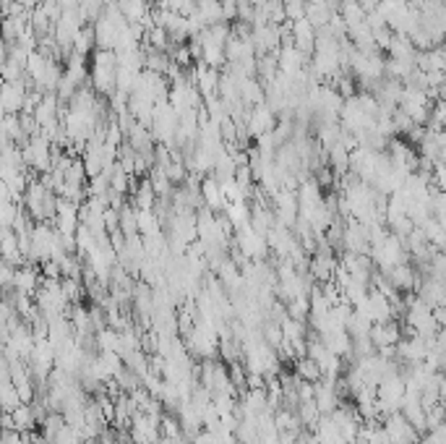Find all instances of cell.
<instances>
[{
    "instance_id": "obj_34",
    "label": "cell",
    "mask_w": 446,
    "mask_h": 444,
    "mask_svg": "<svg viewBox=\"0 0 446 444\" xmlns=\"http://www.w3.org/2000/svg\"><path fill=\"white\" fill-rule=\"evenodd\" d=\"M222 19L225 24L238 19V0H222Z\"/></svg>"
},
{
    "instance_id": "obj_6",
    "label": "cell",
    "mask_w": 446,
    "mask_h": 444,
    "mask_svg": "<svg viewBox=\"0 0 446 444\" xmlns=\"http://www.w3.org/2000/svg\"><path fill=\"white\" fill-rule=\"evenodd\" d=\"M235 243H238V248H240L245 261H261L266 253H269V241H266V236H261L258 230L250 228V222L235 230Z\"/></svg>"
},
{
    "instance_id": "obj_33",
    "label": "cell",
    "mask_w": 446,
    "mask_h": 444,
    "mask_svg": "<svg viewBox=\"0 0 446 444\" xmlns=\"http://www.w3.org/2000/svg\"><path fill=\"white\" fill-rule=\"evenodd\" d=\"M285 16H288V21L305 19V0H285Z\"/></svg>"
},
{
    "instance_id": "obj_8",
    "label": "cell",
    "mask_w": 446,
    "mask_h": 444,
    "mask_svg": "<svg viewBox=\"0 0 446 444\" xmlns=\"http://www.w3.org/2000/svg\"><path fill=\"white\" fill-rule=\"evenodd\" d=\"M431 94L425 92V89H417V86H405V92H402V102H400V110L412 118L415 123H425L428 121V115H431Z\"/></svg>"
},
{
    "instance_id": "obj_9",
    "label": "cell",
    "mask_w": 446,
    "mask_h": 444,
    "mask_svg": "<svg viewBox=\"0 0 446 444\" xmlns=\"http://www.w3.org/2000/svg\"><path fill=\"white\" fill-rule=\"evenodd\" d=\"M384 431L386 437L392 439V444H417L420 442V431L405 418V413H392L384 418Z\"/></svg>"
},
{
    "instance_id": "obj_30",
    "label": "cell",
    "mask_w": 446,
    "mask_h": 444,
    "mask_svg": "<svg viewBox=\"0 0 446 444\" xmlns=\"http://www.w3.org/2000/svg\"><path fill=\"white\" fill-rule=\"evenodd\" d=\"M288 316L295 322H305L310 319V298H295L288 303Z\"/></svg>"
},
{
    "instance_id": "obj_10",
    "label": "cell",
    "mask_w": 446,
    "mask_h": 444,
    "mask_svg": "<svg viewBox=\"0 0 446 444\" xmlns=\"http://www.w3.org/2000/svg\"><path fill=\"white\" fill-rule=\"evenodd\" d=\"M342 246L348 253H371V230L368 225L358 220L345 222V230H342Z\"/></svg>"
},
{
    "instance_id": "obj_22",
    "label": "cell",
    "mask_w": 446,
    "mask_h": 444,
    "mask_svg": "<svg viewBox=\"0 0 446 444\" xmlns=\"http://www.w3.org/2000/svg\"><path fill=\"white\" fill-rule=\"evenodd\" d=\"M220 74H217V69H209V66H198L196 69V76H193V84H196V89L201 92V97L204 100H209V97H217L220 94Z\"/></svg>"
},
{
    "instance_id": "obj_32",
    "label": "cell",
    "mask_w": 446,
    "mask_h": 444,
    "mask_svg": "<svg viewBox=\"0 0 446 444\" xmlns=\"http://www.w3.org/2000/svg\"><path fill=\"white\" fill-rule=\"evenodd\" d=\"M63 291L71 298V303H78L83 296V285L78 283V277H63Z\"/></svg>"
},
{
    "instance_id": "obj_21",
    "label": "cell",
    "mask_w": 446,
    "mask_h": 444,
    "mask_svg": "<svg viewBox=\"0 0 446 444\" xmlns=\"http://www.w3.org/2000/svg\"><path fill=\"white\" fill-rule=\"evenodd\" d=\"M277 58H280V74L298 76V74H303V66H305V58H308V55L300 53L295 45H282Z\"/></svg>"
},
{
    "instance_id": "obj_24",
    "label": "cell",
    "mask_w": 446,
    "mask_h": 444,
    "mask_svg": "<svg viewBox=\"0 0 446 444\" xmlns=\"http://www.w3.org/2000/svg\"><path fill=\"white\" fill-rule=\"evenodd\" d=\"M201 196H204V201H206V209H212V212H220V209L227 207L222 183L214 176L212 178L206 176L204 181H201Z\"/></svg>"
},
{
    "instance_id": "obj_16",
    "label": "cell",
    "mask_w": 446,
    "mask_h": 444,
    "mask_svg": "<svg viewBox=\"0 0 446 444\" xmlns=\"http://www.w3.org/2000/svg\"><path fill=\"white\" fill-rule=\"evenodd\" d=\"M316 39H318V29L308 19L293 21V45H295L300 53H305V55L316 53Z\"/></svg>"
},
{
    "instance_id": "obj_37",
    "label": "cell",
    "mask_w": 446,
    "mask_h": 444,
    "mask_svg": "<svg viewBox=\"0 0 446 444\" xmlns=\"http://www.w3.org/2000/svg\"><path fill=\"white\" fill-rule=\"evenodd\" d=\"M417 444H428V442H425V439H423V437H420V442H417Z\"/></svg>"
},
{
    "instance_id": "obj_12",
    "label": "cell",
    "mask_w": 446,
    "mask_h": 444,
    "mask_svg": "<svg viewBox=\"0 0 446 444\" xmlns=\"http://www.w3.org/2000/svg\"><path fill=\"white\" fill-rule=\"evenodd\" d=\"M355 311H363L368 319H371L373 324H384V322H392V316L397 314L394 311V306H392V301L386 298L384 293L381 291H376L373 288L371 293H368V298L360 303V306L355 308Z\"/></svg>"
},
{
    "instance_id": "obj_19",
    "label": "cell",
    "mask_w": 446,
    "mask_h": 444,
    "mask_svg": "<svg viewBox=\"0 0 446 444\" xmlns=\"http://www.w3.org/2000/svg\"><path fill=\"white\" fill-rule=\"evenodd\" d=\"M26 97H29V92L24 89V81H6L3 84V110H6V115L21 113L24 105H26Z\"/></svg>"
},
{
    "instance_id": "obj_14",
    "label": "cell",
    "mask_w": 446,
    "mask_h": 444,
    "mask_svg": "<svg viewBox=\"0 0 446 444\" xmlns=\"http://www.w3.org/2000/svg\"><path fill=\"white\" fill-rule=\"evenodd\" d=\"M245 131H248V136L253 138H261L264 133H272L274 131V110L261 102L256 108L248 113V121H245Z\"/></svg>"
},
{
    "instance_id": "obj_27",
    "label": "cell",
    "mask_w": 446,
    "mask_h": 444,
    "mask_svg": "<svg viewBox=\"0 0 446 444\" xmlns=\"http://www.w3.org/2000/svg\"><path fill=\"white\" fill-rule=\"evenodd\" d=\"M157 191H154V186H151L149 178H144L141 183L136 186V193H133V207L136 209H154L157 207Z\"/></svg>"
},
{
    "instance_id": "obj_20",
    "label": "cell",
    "mask_w": 446,
    "mask_h": 444,
    "mask_svg": "<svg viewBox=\"0 0 446 444\" xmlns=\"http://www.w3.org/2000/svg\"><path fill=\"white\" fill-rule=\"evenodd\" d=\"M402 340V332L397 327V322H384V324H373L371 330V343L376 350H384V348H397Z\"/></svg>"
},
{
    "instance_id": "obj_13",
    "label": "cell",
    "mask_w": 446,
    "mask_h": 444,
    "mask_svg": "<svg viewBox=\"0 0 446 444\" xmlns=\"http://www.w3.org/2000/svg\"><path fill=\"white\" fill-rule=\"evenodd\" d=\"M337 269H340V261L334 259V253L326 248V246H321L316 253H313V259L308 261V272L310 277L316 280V283H332L334 277H337Z\"/></svg>"
},
{
    "instance_id": "obj_36",
    "label": "cell",
    "mask_w": 446,
    "mask_h": 444,
    "mask_svg": "<svg viewBox=\"0 0 446 444\" xmlns=\"http://www.w3.org/2000/svg\"><path fill=\"white\" fill-rule=\"evenodd\" d=\"M439 395H441V403L446 405V374H444V379H441V390H439Z\"/></svg>"
},
{
    "instance_id": "obj_18",
    "label": "cell",
    "mask_w": 446,
    "mask_h": 444,
    "mask_svg": "<svg viewBox=\"0 0 446 444\" xmlns=\"http://www.w3.org/2000/svg\"><path fill=\"white\" fill-rule=\"evenodd\" d=\"M381 275H384L386 280H389V283H392L400 293L415 291L417 285H420V280H417V275H415V269L410 267L407 261H405V264H397V267H392V269H386V272H381Z\"/></svg>"
},
{
    "instance_id": "obj_7",
    "label": "cell",
    "mask_w": 446,
    "mask_h": 444,
    "mask_svg": "<svg viewBox=\"0 0 446 444\" xmlns=\"http://www.w3.org/2000/svg\"><path fill=\"white\" fill-rule=\"evenodd\" d=\"M131 442L133 444H159L162 442V418L138 410L131 421Z\"/></svg>"
},
{
    "instance_id": "obj_1",
    "label": "cell",
    "mask_w": 446,
    "mask_h": 444,
    "mask_svg": "<svg viewBox=\"0 0 446 444\" xmlns=\"http://www.w3.org/2000/svg\"><path fill=\"white\" fill-rule=\"evenodd\" d=\"M58 201H61V196L45 181H31L26 193H24V207H26L31 220L37 222H53L58 215Z\"/></svg>"
},
{
    "instance_id": "obj_28",
    "label": "cell",
    "mask_w": 446,
    "mask_h": 444,
    "mask_svg": "<svg viewBox=\"0 0 446 444\" xmlns=\"http://www.w3.org/2000/svg\"><path fill=\"white\" fill-rule=\"evenodd\" d=\"M196 14L204 19L206 26H214V24H222V0H198Z\"/></svg>"
},
{
    "instance_id": "obj_29",
    "label": "cell",
    "mask_w": 446,
    "mask_h": 444,
    "mask_svg": "<svg viewBox=\"0 0 446 444\" xmlns=\"http://www.w3.org/2000/svg\"><path fill=\"white\" fill-rule=\"evenodd\" d=\"M298 418L305 429H316L318 421H321V410H318L316 400H308V403H300L298 405Z\"/></svg>"
},
{
    "instance_id": "obj_35",
    "label": "cell",
    "mask_w": 446,
    "mask_h": 444,
    "mask_svg": "<svg viewBox=\"0 0 446 444\" xmlns=\"http://www.w3.org/2000/svg\"><path fill=\"white\" fill-rule=\"evenodd\" d=\"M358 3H360V6L368 11V14H371V11H376V8H378V3H381V0H358Z\"/></svg>"
},
{
    "instance_id": "obj_4",
    "label": "cell",
    "mask_w": 446,
    "mask_h": 444,
    "mask_svg": "<svg viewBox=\"0 0 446 444\" xmlns=\"http://www.w3.org/2000/svg\"><path fill=\"white\" fill-rule=\"evenodd\" d=\"M405 395H407V382L400 371H394L378 384V405L384 410V418L392 413H400L405 405Z\"/></svg>"
},
{
    "instance_id": "obj_11",
    "label": "cell",
    "mask_w": 446,
    "mask_h": 444,
    "mask_svg": "<svg viewBox=\"0 0 446 444\" xmlns=\"http://www.w3.org/2000/svg\"><path fill=\"white\" fill-rule=\"evenodd\" d=\"M274 217L285 228H295L300 220V204H298V193L293 188H282L274 196Z\"/></svg>"
},
{
    "instance_id": "obj_26",
    "label": "cell",
    "mask_w": 446,
    "mask_h": 444,
    "mask_svg": "<svg viewBox=\"0 0 446 444\" xmlns=\"http://www.w3.org/2000/svg\"><path fill=\"white\" fill-rule=\"evenodd\" d=\"M293 371L300 376L303 382H313V384H316L318 379H324V374H321V366H318L313 358H308V355H300V358H295V363H293Z\"/></svg>"
},
{
    "instance_id": "obj_5",
    "label": "cell",
    "mask_w": 446,
    "mask_h": 444,
    "mask_svg": "<svg viewBox=\"0 0 446 444\" xmlns=\"http://www.w3.org/2000/svg\"><path fill=\"white\" fill-rule=\"evenodd\" d=\"M21 152H24V162H26L31 170H37V173H47V170L53 168L55 149H53V141H50L45 133L31 136L29 141L21 146Z\"/></svg>"
},
{
    "instance_id": "obj_15",
    "label": "cell",
    "mask_w": 446,
    "mask_h": 444,
    "mask_svg": "<svg viewBox=\"0 0 446 444\" xmlns=\"http://www.w3.org/2000/svg\"><path fill=\"white\" fill-rule=\"evenodd\" d=\"M313 400H316L321 415H332L334 410L342 405L340 392H337V382H334V379H318L316 382V398Z\"/></svg>"
},
{
    "instance_id": "obj_17",
    "label": "cell",
    "mask_w": 446,
    "mask_h": 444,
    "mask_svg": "<svg viewBox=\"0 0 446 444\" xmlns=\"http://www.w3.org/2000/svg\"><path fill=\"white\" fill-rule=\"evenodd\" d=\"M42 280H45V277H39L37 267H31V264H21V267H16L14 288H16L19 296H37Z\"/></svg>"
},
{
    "instance_id": "obj_23",
    "label": "cell",
    "mask_w": 446,
    "mask_h": 444,
    "mask_svg": "<svg viewBox=\"0 0 446 444\" xmlns=\"http://www.w3.org/2000/svg\"><path fill=\"white\" fill-rule=\"evenodd\" d=\"M340 14L337 8H332L326 0H305V19H308L316 29H324V26H329V21H332L334 16Z\"/></svg>"
},
{
    "instance_id": "obj_31",
    "label": "cell",
    "mask_w": 446,
    "mask_h": 444,
    "mask_svg": "<svg viewBox=\"0 0 446 444\" xmlns=\"http://www.w3.org/2000/svg\"><path fill=\"white\" fill-rule=\"evenodd\" d=\"M94 45H97V34H94V26H91V29H86V26H83L81 34H78V39H76L74 53L76 55H86Z\"/></svg>"
},
{
    "instance_id": "obj_25",
    "label": "cell",
    "mask_w": 446,
    "mask_h": 444,
    "mask_svg": "<svg viewBox=\"0 0 446 444\" xmlns=\"http://www.w3.org/2000/svg\"><path fill=\"white\" fill-rule=\"evenodd\" d=\"M118 8H121V14L126 16V21L128 24H136L141 26L144 19L149 16V8H146V0H115Z\"/></svg>"
},
{
    "instance_id": "obj_3",
    "label": "cell",
    "mask_w": 446,
    "mask_h": 444,
    "mask_svg": "<svg viewBox=\"0 0 446 444\" xmlns=\"http://www.w3.org/2000/svg\"><path fill=\"white\" fill-rule=\"evenodd\" d=\"M151 133L159 144H165L173 149V144L178 141V131H181V115L175 113V108L170 105V100L157 102L154 118H151Z\"/></svg>"
},
{
    "instance_id": "obj_2",
    "label": "cell",
    "mask_w": 446,
    "mask_h": 444,
    "mask_svg": "<svg viewBox=\"0 0 446 444\" xmlns=\"http://www.w3.org/2000/svg\"><path fill=\"white\" fill-rule=\"evenodd\" d=\"M118 53L115 50H99L94 55V66L89 71L91 86L97 94H105V97H113L118 92Z\"/></svg>"
}]
</instances>
